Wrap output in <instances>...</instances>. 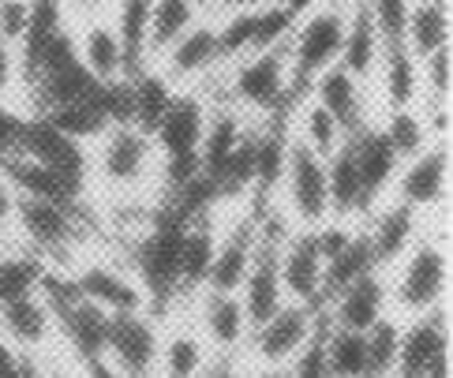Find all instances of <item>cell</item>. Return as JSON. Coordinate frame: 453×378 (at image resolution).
I'll return each mask as SVG.
<instances>
[{"instance_id": "1", "label": "cell", "mask_w": 453, "mask_h": 378, "mask_svg": "<svg viewBox=\"0 0 453 378\" xmlns=\"http://www.w3.org/2000/svg\"><path fill=\"white\" fill-rule=\"evenodd\" d=\"M161 158L154 135L135 120H109L87 143V195L120 199V195H161Z\"/></svg>"}, {"instance_id": "2", "label": "cell", "mask_w": 453, "mask_h": 378, "mask_svg": "<svg viewBox=\"0 0 453 378\" xmlns=\"http://www.w3.org/2000/svg\"><path fill=\"white\" fill-rule=\"evenodd\" d=\"M386 277V296H390V315L409 322L431 311L449 307V225L431 221L419 240L404 251Z\"/></svg>"}, {"instance_id": "3", "label": "cell", "mask_w": 453, "mask_h": 378, "mask_svg": "<svg viewBox=\"0 0 453 378\" xmlns=\"http://www.w3.org/2000/svg\"><path fill=\"white\" fill-rule=\"evenodd\" d=\"M270 203L293 228H319L330 221V184H326V158L311 154L296 139H288L281 173L273 180Z\"/></svg>"}, {"instance_id": "4", "label": "cell", "mask_w": 453, "mask_h": 378, "mask_svg": "<svg viewBox=\"0 0 453 378\" xmlns=\"http://www.w3.org/2000/svg\"><path fill=\"white\" fill-rule=\"evenodd\" d=\"M319 330H322V307L285 300L266 322H258L251 330L244 349V367H288L319 337Z\"/></svg>"}, {"instance_id": "5", "label": "cell", "mask_w": 453, "mask_h": 378, "mask_svg": "<svg viewBox=\"0 0 453 378\" xmlns=\"http://www.w3.org/2000/svg\"><path fill=\"white\" fill-rule=\"evenodd\" d=\"M75 292L90 300L94 307H102L105 315L112 311H139L150 307L147 289L135 277V270L127 266V258L112 248H90L83 258L68 270Z\"/></svg>"}, {"instance_id": "6", "label": "cell", "mask_w": 453, "mask_h": 378, "mask_svg": "<svg viewBox=\"0 0 453 378\" xmlns=\"http://www.w3.org/2000/svg\"><path fill=\"white\" fill-rule=\"evenodd\" d=\"M258 203L263 199H251L233 210H218L214 255H210V270H206L210 292H240V285H244L258 251Z\"/></svg>"}, {"instance_id": "7", "label": "cell", "mask_w": 453, "mask_h": 378, "mask_svg": "<svg viewBox=\"0 0 453 378\" xmlns=\"http://www.w3.org/2000/svg\"><path fill=\"white\" fill-rule=\"evenodd\" d=\"M390 199L416 210L424 221L449 218V139H434L419 154L401 161Z\"/></svg>"}, {"instance_id": "8", "label": "cell", "mask_w": 453, "mask_h": 378, "mask_svg": "<svg viewBox=\"0 0 453 378\" xmlns=\"http://www.w3.org/2000/svg\"><path fill=\"white\" fill-rule=\"evenodd\" d=\"M161 344V315L154 307L112 311L105 322V364L124 378H154Z\"/></svg>"}, {"instance_id": "9", "label": "cell", "mask_w": 453, "mask_h": 378, "mask_svg": "<svg viewBox=\"0 0 453 378\" xmlns=\"http://www.w3.org/2000/svg\"><path fill=\"white\" fill-rule=\"evenodd\" d=\"M72 49L79 68L90 75V83L98 87H120L135 75V64L127 57V45L120 38L117 23H112L109 12L98 15H83V19H72Z\"/></svg>"}, {"instance_id": "10", "label": "cell", "mask_w": 453, "mask_h": 378, "mask_svg": "<svg viewBox=\"0 0 453 378\" xmlns=\"http://www.w3.org/2000/svg\"><path fill=\"white\" fill-rule=\"evenodd\" d=\"M154 68L173 90H199L203 83H210V79L225 68L214 15H203L184 38H176L165 53L154 60Z\"/></svg>"}, {"instance_id": "11", "label": "cell", "mask_w": 453, "mask_h": 378, "mask_svg": "<svg viewBox=\"0 0 453 378\" xmlns=\"http://www.w3.org/2000/svg\"><path fill=\"white\" fill-rule=\"evenodd\" d=\"M188 311L196 319L199 334L206 337L210 352L218 359H233V364H244V349L251 337V322L248 311L240 304L236 292H210L203 289L199 296L188 300Z\"/></svg>"}, {"instance_id": "12", "label": "cell", "mask_w": 453, "mask_h": 378, "mask_svg": "<svg viewBox=\"0 0 453 378\" xmlns=\"http://www.w3.org/2000/svg\"><path fill=\"white\" fill-rule=\"evenodd\" d=\"M394 378H449V311L401 322Z\"/></svg>"}, {"instance_id": "13", "label": "cell", "mask_w": 453, "mask_h": 378, "mask_svg": "<svg viewBox=\"0 0 453 378\" xmlns=\"http://www.w3.org/2000/svg\"><path fill=\"white\" fill-rule=\"evenodd\" d=\"M214 359L218 356L210 352V344L199 334L188 304L169 307L165 315H161V344H157L154 378H206V371L214 367Z\"/></svg>"}, {"instance_id": "14", "label": "cell", "mask_w": 453, "mask_h": 378, "mask_svg": "<svg viewBox=\"0 0 453 378\" xmlns=\"http://www.w3.org/2000/svg\"><path fill=\"white\" fill-rule=\"evenodd\" d=\"M303 94L326 109L330 117L345 127V135H356V131L371 127V124H375V117H379L371 87L360 83L352 72H345L342 64H334V68H326V72H319L311 83L303 87Z\"/></svg>"}, {"instance_id": "15", "label": "cell", "mask_w": 453, "mask_h": 378, "mask_svg": "<svg viewBox=\"0 0 453 378\" xmlns=\"http://www.w3.org/2000/svg\"><path fill=\"white\" fill-rule=\"evenodd\" d=\"M278 274H281L285 300L322 307V296H326V258H322L315 228H293L281 240Z\"/></svg>"}, {"instance_id": "16", "label": "cell", "mask_w": 453, "mask_h": 378, "mask_svg": "<svg viewBox=\"0 0 453 378\" xmlns=\"http://www.w3.org/2000/svg\"><path fill=\"white\" fill-rule=\"evenodd\" d=\"M431 221H424L416 210H409L404 203L397 199H382L379 206L367 210V218L360 221V233H364V243L371 251V262H375V270H390L394 262L412 248L419 240Z\"/></svg>"}, {"instance_id": "17", "label": "cell", "mask_w": 453, "mask_h": 378, "mask_svg": "<svg viewBox=\"0 0 453 378\" xmlns=\"http://www.w3.org/2000/svg\"><path fill=\"white\" fill-rule=\"evenodd\" d=\"M206 97L199 90H176L165 112L150 127L161 161H199V143L206 131Z\"/></svg>"}, {"instance_id": "18", "label": "cell", "mask_w": 453, "mask_h": 378, "mask_svg": "<svg viewBox=\"0 0 453 378\" xmlns=\"http://www.w3.org/2000/svg\"><path fill=\"white\" fill-rule=\"evenodd\" d=\"M0 337H4L19 356L50 359L60 352L53 307L45 304L42 292H30V296H19V300L0 304Z\"/></svg>"}, {"instance_id": "19", "label": "cell", "mask_w": 453, "mask_h": 378, "mask_svg": "<svg viewBox=\"0 0 453 378\" xmlns=\"http://www.w3.org/2000/svg\"><path fill=\"white\" fill-rule=\"evenodd\" d=\"M390 315V296H386V277L382 270H367L345 289H337L326 304H322V319L334 330H352L367 334L371 326H379Z\"/></svg>"}, {"instance_id": "20", "label": "cell", "mask_w": 453, "mask_h": 378, "mask_svg": "<svg viewBox=\"0 0 453 378\" xmlns=\"http://www.w3.org/2000/svg\"><path fill=\"white\" fill-rule=\"evenodd\" d=\"M375 109H412L424 102V83H419V60L404 49V42H386L375 79H371Z\"/></svg>"}, {"instance_id": "21", "label": "cell", "mask_w": 453, "mask_h": 378, "mask_svg": "<svg viewBox=\"0 0 453 378\" xmlns=\"http://www.w3.org/2000/svg\"><path fill=\"white\" fill-rule=\"evenodd\" d=\"M345 143H349V154L356 161V173H360V184H364V195H367V210L379 206L382 199H390V188H394V176L401 169V158L394 154V146L386 143L379 124L356 131V135H349Z\"/></svg>"}, {"instance_id": "22", "label": "cell", "mask_w": 453, "mask_h": 378, "mask_svg": "<svg viewBox=\"0 0 453 378\" xmlns=\"http://www.w3.org/2000/svg\"><path fill=\"white\" fill-rule=\"evenodd\" d=\"M382 35L375 23V12H371V0H349V15H345V42H342V68L352 72L360 83L371 87L382 57Z\"/></svg>"}, {"instance_id": "23", "label": "cell", "mask_w": 453, "mask_h": 378, "mask_svg": "<svg viewBox=\"0 0 453 378\" xmlns=\"http://www.w3.org/2000/svg\"><path fill=\"white\" fill-rule=\"evenodd\" d=\"M278 248L281 243L273 240H263L258 236V251H255V262L244 277V285H240V304L248 311V322L251 330L258 322H266L273 311L285 304V289H281V274H278Z\"/></svg>"}, {"instance_id": "24", "label": "cell", "mask_w": 453, "mask_h": 378, "mask_svg": "<svg viewBox=\"0 0 453 378\" xmlns=\"http://www.w3.org/2000/svg\"><path fill=\"white\" fill-rule=\"evenodd\" d=\"M449 0H409V12H404V30H401V42L404 49L424 60L431 53L449 45Z\"/></svg>"}, {"instance_id": "25", "label": "cell", "mask_w": 453, "mask_h": 378, "mask_svg": "<svg viewBox=\"0 0 453 378\" xmlns=\"http://www.w3.org/2000/svg\"><path fill=\"white\" fill-rule=\"evenodd\" d=\"M288 139H296L300 146H307L319 158H334L345 146V127L337 124L319 102H311L307 94H300V102L288 112Z\"/></svg>"}, {"instance_id": "26", "label": "cell", "mask_w": 453, "mask_h": 378, "mask_svg": "<svg viewBox=\"0 0 453 378\" xmlns=\"http://www.w3.org/2000/svg\"><path fill=\"white\" fill-rule=\"evenodd\" d=\"M203 15L206 12H199L191 0H150V8H147V64H154L176 38H184Z\"/></svg>"}, {"instance_id": "27", "label": "cell", "mask_w": 453, "mask_h": 378, "mask_svg": "<svg viewBox=\"0 0 453 378\" xmlns=\"http://www.w3.org/2000/svg\"><path fill=\"white\" fill-rule=\"evenodd\" d=\"M375 124H379V131L386 135V143L394 146V154L401 161L419 154L427 143L439 139L434 135V127H431V120H427V112L419 105H412V109H386V112L375 117Z\"/></svg>"}, {"instance_id": "28", "label": "cell", "mask_w": 453, "mask_h": 378, "mask_svg": "<svg viewBox=\"0 0 453 378\" xmlns=\"http://www.w3.org/2000/svg\"><path fill=\"white\" fill-rule=\"evenodd\" d=\"M45 274H50V266L12 240L8 248L0 251V304L19 300V296H30V292H42Z\"/></svg>"}, {"instance_id": "29", "label": "cell", "mask_w": 453, "mask_h": 378, "mask_svg": "<svg viewBox=\"0 0 453 378\" xmlns=\"http://www.w3.org/2000/svg\"><path fill=\"white\" fill-rule=\"evenodd\" d=\"M322 356H326V378H364L367 371L364 334L322 326Z\"/></svg>"}, {"instance_id": "30", "label": "cell", "mask_w": 453, "mask_h": 378, "mask_svg": "<svg viewBox=\"0 0 453 378\" xmlns=\"http://www.w3.org/2000/svg\"><path fill=\"white\" fill-rule=\"evenodd\" d=\"M367 344V371L364 378H394L397 367V349H401V319L386 315L379 326L364 334Z\"/></svg>"}, {"instance_id": "31", "label": "cell", "mask_w": 453, "mask_h": 378, "mask_svg": "<svg viewBox=\"0 0 453 378\" xmlns=\"http://www.w3.org/2000/svg\"><path fill=\"white\" fill-rule=\"evenodd\" d=\"M0 109H12L27 117V75H23V53L19 45L0 38Z\"/></svg>"}, {"instance_id": "32", "label": "cell", "mask_w": 453, "mask_h": 378, "mask_svg": "<svg viewBox=\"0 0 453 378\" xmlns=\"http://www.w3.org/2000/svg\"><path fill=\"white\" fill-rule=\"evenodd\" d=\"M30 30V0H0V38L23 45Z\"/></svg>"}, {"instance_id": "33", "label": "cell", "mask_w": 453, "mask_h": 378, "mask_svg": "<svg viewBox=\"0 0 453 378\" xmlns=\"http://www.w3.org/2000/svg\"><path fill=\"white\" fill-rule=\"evenodd\" d=\"M19 199H23V191L15 188L8 169L0 166V236H8V240H12V228H15V213H19Z\"/></svg>"}, {"instance_id": "34", "label": "cell", "mask_w": 453, "mask_h": 378, "mask_svg": "<svg viewBox=\"0 0 453 378\" xmlns=\"http://www.w3.org/2000/svg\"><path fill=\"white\" fill-rule=\"evenodd\" d=\"M266 4H273V0H214V4H210V15H214V19H225V15L263 12Z\"/></svg>"}, {"instance_id": "35", "label": "cell", "mask_w": 453, "mask_h": 378, "mask_svg": "<svg viewBox=\"0 0 453 378\" xmlns=\"http://www.w3.org/2000/svg\"><path fill=\"white\" fill-rule=\"evenodd\" d=\"M68 4V15L72 19H83V15H98V12H109L112 0H64Z\"/></svg>"}, {"instance_id": "36", "label": "cell", "mask_w": 453, "mask_h": 378, "mask_svg": "<svg viewBox=\"0 0 453 378\" xmlns=\"http://www.w3.org/2000/svg\"><path fill=\"white\" fill-rule=\"evenodd\" d=\"M244 378H296L293 367H244Z\"/></svg>"}, {"instance_id": "37", "label": "cell", "mask_w": 453, "mask_h": 378, "mask_svg": "<svg viewBox=\"0 0 453 378\" xmlns=\"http://www.w3.org/2000/svg\"><path fill=\"white\" fill-rule=\"evenodd\" d=\"M83 378H124V374H120V371H112L105 359H94V364L83 367Z\"/></svg>"}, {"instance_id": "38", "label": "cell", "mask_w": 453, "mask_h": 378, "mask_svg": "<svg viewBox=\"0 0 453 378\" xmlns=\"http://www.w3.org/2000/svg\"><path fill=\"white\" fill-rule=\"evenodd\" d=\"M278 4L288 12V15H293V19H296V15H303V12H311L315 4H319V0H278Z\"/></svg>"}, {"instance_id": "39", "label": "cell", "mask_w": 453, "mask_h": 378, "mask_svg": "<svg viewBox=\"0 0 453 378\" xmlns=\"http://www.w3.org/2000/svg\"><path fill=\"white\" fill-rule=\"evenodd\" d=\"M191 4H196L199 12H206V15H210V4H214V0H191Z\"/></svg>"}, {"instance_id": "40", "label": "cell", "mask_w": 453, "mask_h": 378, "mask_svg": "<svg viewBox=\"0 0 453 378\" xmlns=\"http://www.w3.org/2000/svg\"><path fill=\"white\" fill-rule=\"evenodd\" d=\"M8 243H12V240H8V236H0V251H4V248H8Z\"/></svg>"}]
</instances>
